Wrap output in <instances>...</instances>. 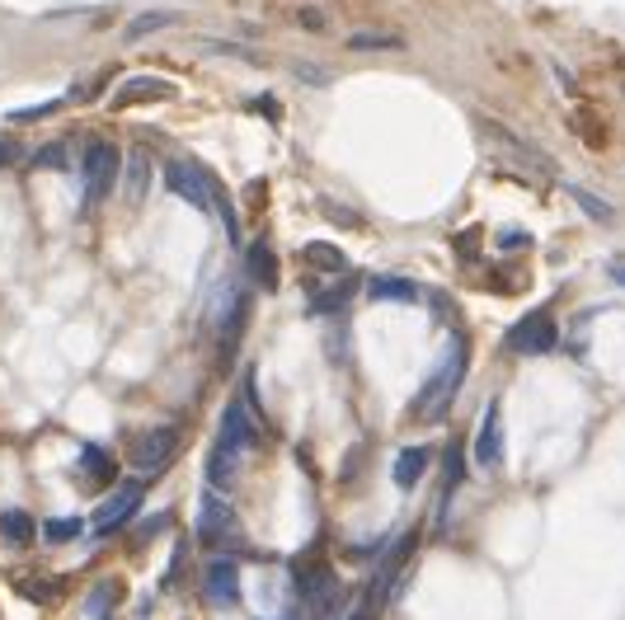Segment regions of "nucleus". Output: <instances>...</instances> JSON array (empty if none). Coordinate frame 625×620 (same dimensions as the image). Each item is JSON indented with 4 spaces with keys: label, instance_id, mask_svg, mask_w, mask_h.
<instances>
[{
    "label": "nucleus",
    "instance_id": "obj_15",
    "mask_svg": "<svg viewBox=\"0 0 625 620\" xmlns=\"http://www.w3.org/2000/svg\"><path fill=\"white\" fill-rule=\"evenodd\" d=\"M367 302H396V306H414V302H423V292H419V283H409V277H372L367 283Z\"/></svg>",
    "mask_w": 625,
    "mask_h": 620
},
{
    "label": "nucleus",
    "instance_id": "obj_32",
    "mask_svg": "<svg viewBox=\"0 0 625 620\" xmlns=\"http://www.w3.org/2000/svg\"><path fill=\"white\" fill-rule=\"evenodd\" d=\"M10 160H19V146H14V142H6V136H0V170H6Z\"/></svg>",
    "mask_w": 625,
    "mask_h": 620
},
{
    "label": "nucleus",
    "instance_id": "obj_14",
    "mask_svg": "<svg viewBox=\"0 0 625 620\" xmlns=\"http://www.w3.org/2000/svg\"><path fill=\"white\" fill-rule=\"evenodd\" d=\"M236 475H240V456L217 443L207 451V485H212V494H230V489H236Z\"/></svg>",
    "mask_w": 625,
    "mask_h": 620
},
{
    "label": "nucleus",
    "instance_id": "obj_25",
    "mask_svg": "<svg viewBox=\"0 0 625 620\" xmlns=\"http://www.w3.org/2000/svg\"><path fill=\"white\" fill-rule=\"evenodd\" d=\"M570 193H574V203H578L583 212H588V216H593V222H602V226H607V222H612V203H602V197H597V193H588V189H578V184H574Z\"/></svg>",
    "mask_w": 625,
    "mask_h": 620
},
{
    "label": "nucleus",
    "instance_id": "obj_2",
    "mask_svg": "<svg viewBox=\"0 0 625 620\" xmlns=\"http://www.w3.org/2000/svg\"><path fill=\"white\" fill-rule=\"evenodd\" d=\"M165 189L174 197H184L188 207H198V212L217 207V179H212V170H203L198 160H170L165 165Z\"/></svg>",
    "mask_w": 625,
    "mask_h": 620
},
{
    "label": "nucleus",
    "instance_id": "obj_31",
    "mask_svg": "<svg viewBox=\"0 0 625 620\" xmlns=\"http://www.w3.org/2000/svg\"><path fill=\"white\" fill-rule=\"evenodd\" d=\"M62 146H48V151H38V165H62Z\"/></svg>",
    "mask_w": 625,
    "mask_h": 620
},
{
    "label": "nucleus",
    "instance_id": "obj_6",
    "mask_svg": "<svg viewBox=\"0 0 625 620\" xmlns=\"http://www.w3.org/2000/svg\"><path fill=\"white\" fill-rule=\"evenodd\" d=\"M475 128H480L484 136H490V142H494V146H499L503 155H513V160H518L522 170H536V174H555V160H551V155H541V151H532V146H526V142H522L518 132H508V128L490 123V118H480Z\"/></svg>",
    "mask_w": 625,
    "mask_h": 620
},
{
    "label": "nucleus",
    "instance_id": "obj_26",
    "mask_svg": "<svg viewBox=\"0 0 625 620\" xmlns=\"http://www.w3.org/2000/svg\"><path fill=\"white\" fill-rule=\"evenodd\" d=\"M170 24H174V14H170V10H151V14H142V19H132L123 38H146L151 29H170Z\"/></svg>",
    "mask_w": 625,
    "mask_h": 620
},
{
    "label": "nucleus",
    "instance_id": "obj_3",
    "mask_svg": "<svg viewBox=\"0 0 625 620\" xmlns=\"http://www.w3.org/2000/svg\"><path fill=\"white\" fill-rule=\"evenodd\" d=\"M560 344V325L545 311H532V315H522L513 329L503 334V348L508 353H518V357H545Z\"/></svg>",
    "mask_w": 625,
    "mask_h": 620
},
{
    "label": "nucleus",
    "instance_id": "obj_23",
    "mask_svg": "<svg viewBox=\"0 0 625 620\" xmlns=\"http://www.w3.org/2000/svg\"><path fill=\"white\" fill-rule=\"evenodd\" d=\"M348 48H354V52H390V48H400V33H377V29H367V33L348 38Z\"/></svg>",
    "mask_w": 625,
    "mask_h": 620
},
{
    "label": "nucleus",
    "instance_id": "obj_20",
    "mask_svg": "<svg viewBox=\"0 0 625 620\" xmlns=\"http://www.w3.org/2000/svg\"><path fill=\"white\" fill-rule=\"evenodd\" d=\"M0 536H6V541H14V546H29V541H33V517L19 512V508L0 512Z\"/></svg>",
    "mask_w": 625,
    "mask_h": 620
},
{
    "label": "nucleus",
    "instance_id": "obj_17",
    "mask_svg": "<svg viewBox=\"0 0 625 620\" xmlns=\"http://www.w3.org/2000/svg\"><path fill=\"white\" fill-rule=\"evenodd\" d=\"M119 592H123L119 578H104V583H94L90 597H85V616H90V620H109L113 602H119Z\"/></svg>",
    "mask_w": 625,
    "mask_h": 620
},
{
    "label": "nucleus",
    "instance_id": "obj_8",
    "mask_svg": "<svg viewBox=\"0 0 625 620\" xmlns=\"http://www.w3.org/2000/svg\"><path fill=\"white\" fill-rule=\"evenodd\" d=\"M230 536H236V512L222 504V494L207 489L203 504H198V541L222 546V541H230Z\"/></svg>",
    "mask_w": 625,
    "mask_h": 620
},
{
    "label": "nucleus",
    "instance_id": "obj_4",
    "mask_svg": "<svg viewBox=\"0 0 625 620\" xmlns=\"http://www.w3.org/2000/svg\"><path fill=\"white\" fill-rule=\"evenodd\" d=\"M119 165H123V155H119V146H113V142H94V146H85L81 179H85V197H90V203L109 197V189L119 184Z\"/></svg>",
    "mask_w": 625,
    "mask_h": 620
},
{
    "label": "nucleus",
    "instance_id": "obj_34",
    "mask_svg": "<svg viewBox=\"0 0 625 620\" xmlns=\"http://www.w3.org/2000/svg\"><path fill=\"white\" fill-rule=\"evenodd\" d=\"M607 277H612V283H621V287H625V264H607Z\"/></svg>",
    "mask_w": 625,
    "mask_h": 620
},
{
    "label": "nucleus",
    "instance_id": "obj_5",
    "mask_svg": "<svg viewBox=\"0 0 625 620\" xmlns=\"http://www.w3.org/2000/svg\"><path fill=\"white\" fill-rule=\"evenodd\" d=\"M142 498H146V485L142 479H123V489H113L100 508H94V531L100 536H113L119 527H127L136 508H142Z\"/></svg>",
    "mask_w": 625,
    "mask_h": 620
},
{
    "label": "nucleus",
    "instance_id": "obj_7",
    "mask_svg": "<svg viewBox=\"0 0 625 620\" xmlns=\"http://www.w3.org/2000/svg\"><path fill=\"white\" fill-rule=\"evenodd\" d=\"M174 451H180V428H151L136 437V447H132V466H142V470H161L174 461Z\"/></svg>",
    "mask_w": 625,
    "mask_h": 620
},
{
    "label": "nucleus",
    "instance_id": "obj_24",
    "mask_svg": "<svg viewBox=\"0 0 625 620\" xmlns=\"http://www.w3.org/2000/svg\"><path fill=\"white\" fill-rule=\"evenodd\" d=\"M348 296H354V283H344V287H335V292H316V296H310V315L344 311V306H348Z\"/></svg>",
    "mask_w": 625,
    "mask_h": 620
},
{
    "label": "nucleus",
    "instance_id": "obj_16",
    "mask_svg": "<svg viewBox=\"0 0 625 620\" xmlns=\"http://www.w3.org/2000/svg\"><path fill=\"white\" fill-rule=\"evenodd\" d=\"M428 466H433V451H428V447H404V451L396 456V466H390V475H396L400 489H414Z\"/></svg>",
    "mask_w": 625,
    "mask_h": 620
},
{
    "label": "nucleus",
    "instance_id": "obj_12",
    "mask_svg": "<svg viewBox=\"0 0 625 620\" xmlns=\"http://www.w3.org/2000/svg\"><path fill=\"white\" fill-rule=\"evenodd\" d=\"M203 588L217 607H236L240 602V565L236 559H212L203 573Z\"/></svg>",
    "mask_w": 625,
    "mask_h": 620
},
{
    "label": "nucleus",
    "instance_id": "obj_10",
    "mask_svg": "<svg viewBox=\"0 0 625 620\" xmlns=\"http://www.w3.org/2000/svg\"><path fill=\"white\" fill-rule=\"evenodd\" d=\"M161 99H174L170 80H161V75H132V80H123V85L113 90L109 104L113 109H132V104H161Z\"/></svg>",
    "mask_w": 625,
    "mask_h": 620
},
{
    "label": "nucleus",
    "instance_id": "obj_1",
    "mask_svg": "<svg viewBox=\"0 0 625 620\" xmlns=\"http://www.w3.org/2000/svg\"><path fill=\"white\" fill-rule=\"evenodd\" d=\"M465 363H471V353H465V338L457 334L452 344H447L442 363L428 372V382L414 395V405H409V418H414V424H433V418H442L447 409H452V399H457V390L465 382Z\"/></svg>",
    "mask_w": 625,
    "mask_h": 620
},
{
    "label": "nucleus",
    "instance_id": "obj_27",
    "mask_svg": "<svg viewBox=\"0 0 625 620\" xmlns=\"http://www.w3.org/2000/svg\"><path fill=\"white\" fill-rule=\"evenodd\" d=\"M19 592H24L29 602H57L62 583H48V578H19Z\"/></svg>",
    "mask_w": 625,
    "mask_h": 620
},
{
    "label": "nucleus",
    "instance_id": "obj_35",
    "mask_svg": "<svg viewBox=\"0 0 625 620\" xmlns=\"http://www.w3.org/2000/svg\"><path fill=\"white\" fill-rule=\"evenodd\" d=\"M354 620H367V611H362V616H354Z\"/></svg>",
    "mask_w": 625,
    "mask_h": 620
},
{
    "label": "nucleus",
    "instance_id": "obj_29",
    "mask_svg": "<svg viewBox=\"0 0 625 620\" xmlns=\"http://www.w3.org/2000/svg\"><path fill=\"white\" fill-rule=\"evenodd\" d=\"M146 193V160L142 155H132V174H127V197L136 203V197Z\"/></svg>",
    "mask_w": 625,
    "mask_h": 620
},
{
    "label": "nucleus",
    "instance_id": "obj_21",
    "mask_svg": "<svg viewBox=\"0 0 625 620\" xmlns=\"http://www.w3.org/2000/svg\"><path fill=\"white\" fill-rule=\"evenodd\" d=\"M301 258H306L310 268H320V273H344V268H348V258H344L335 245H320V240H316V245H306Z\"/></svg>",
    "mask_w": 625,
    "mask_h": 620
},
{
    "label": "nucleus",
    "instance_id": "obj_28",
    "mask_svg": "<svg viewBox=\"0 0 625 620\" xmlns=\"http://www.w3.org/2000/svg\"><path fill=\"white\" fill-rule=\"evenodd\" d=\"M57 109H62V99H48V104H33V109H14L10 123H38V118H48V113H57Z\"/></svg>",
    "mask_w": 625,
    "mask_h": 620
},
{
    "label": "nucleus",
    "instance_id": "obj_13",
    "mask_svg": "<svg viewBox=\"0 0 625 620\" xmlns=\"http://www.w3.org/2000/svg\"><path fill=\"white\" fill-rule=\"evenodd\" d=\"M245 277L259 292H273L278 287V254H273L268 240H254V245L245 250Z\"/></svg>",
    "mask_w": 625,
    "mask_h": 620
},
{
    "label": "nucleus",
    "instance_id": "obj_9",
    "mask_svg": "<svg viewBox=\"0 0 625 620\" xmlns=\"http://www.w3.org/2000/svg\"><path fill=\"white\" fill-rule=\"evenodd\" d=\"M217 443L230 447L236 456H245L254 443H259V424H254V414L240 405V399H230L226 414H222V433H217Z\"/></svg>",
    "mask_w": 625,
    "mask_h": 620
},
{
    "label": "nucleus",
    "instance_id": "obj_19",
    "mask_svg": "<svg viewBox=\"0 0 625 620\" xmlns=\"http://www.w3.org/2000/svg\"><path fill=\"white\" fill-rule=\"evenodd\" d=\"M465 479V456H461V443H447V456H442V498H452Z\"/></svg>",
    "mask_w": 625,
    "mask_h": 620
},
{
    "label": "nucleus",
    "instance_id": "obj_22",
    "mask_svg": "<svg viewBox=\"0 0 625 620\" xmlns=\"http://www.w3.org/2000/svg\"><path fill=\"white\" fill-rule=\"evenodd\" d=\"M85 531L81 517H52V522H43V536H48V546H66L75 541V536Z\"/></svg>",
    "mask_w": 625,
    "mask_h": 620
},
{
    "label": "nucleus",
    "instance_id": "obj_30",
    "mask_svg": "<svg viewBox=\"0 0 625 620\" xmlns=\"http://www.w3.org/2000/svg\"><path fill=\"white\" fill-rule=\"evenodd\" d=\"M165 527H170V512H155V517H146V527H142V536H136V541H146V536L165 531Z\"/></svg>",
    "mask_w": 625,
    "mask_h": 620
},
{
    "label": "nucleus",
    "instance_id": "obj_18",
    "mask_svg": "<svg viewBox=\"0 0 625 620\" xmlns=\"http://www.w3.org/2000/svg\"><path fill=\"white\" fill-rule=\"evenodd\" d=\"M81 470H85V479H90V485H113V475H119V470H113V461H109V456H104V447H81Z\"/></svg>",
    "mask_w": 625,
    "mask_h": 620
},
{
    "label": "nucleus",
    "instance_id": "obj_11",
    "mask_svg": "<svg viewBox=\"0 0 625 620\" xmlns=\"http://www.w3.org/2000/svg\"><path fill=\"white\" fill-rule=\"evenodd\" d=\"M475 461L484 470H494L503 461V414H499V399L484 405V418H480V433H475Z\"/></svg>",
    "mask_w": 625,
    "mask_h": 620
},
{
    "label": "nucleus",
    "instance_id": "obj_33",
    "mask_svg": "<svg viewBox=\"0 0 625 620\" xmlns=\"http://www.w3.org/2000/svg\"><path fill=\"white\" fill-rule=\"evenodd\" d=\"M301 24L306 29H325V14L320 10H301Z\"/></svg>",
    "mask_w": 625,
    "mask_h": 620
}]
</instances>
